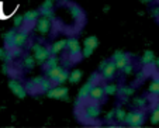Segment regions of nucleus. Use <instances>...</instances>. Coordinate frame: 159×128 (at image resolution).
Returning a JSON list of instances; mask_svg holds the SVG:
<instances>
[{
    "label": "nucleus",
    "mask_w": 159,
    "mask_h": 128,
    "mask_svg": "<svg viewBox=\"0 0 159 128\" xmlns=\"http://www.w3.org/2000/svg\"><path fill=\"white\" fill-rule=\"evenodd\" d=\"M45 68L47 69H51V68H54V66H58V59L57 58H51V59H48V61H45Z\"/></svg>",
    "instance_id": "f3484780"
},
{
    "label": "nucleus",
    "mask_w": 159,
    "mask_h": 128,
    "mask_svg": "<svg viewBox=\"0 0 159 128\" xmlns=\"http://www.w3.org/2000/svg\"><path fill=\"white\" fill-rule=\"evenodd\" d=\"M144 121V113L142 111H134L125 116V122L129 125H141Z\"/></svg>",
    "instance_id": "f03ea898"
},
{
    "label": "nucleus",
    "mask_w": 159,
    "mask_h": 128,
    "mask_svg": "<svg viewBox=\"0 0 159 128\" xmlns=\"http://www.w3.org/2000/svg\"><path fill=\"white\" fill-rule=\"evenodd\" d=\"M68 93V89L66 87H54V89H49L47 92V96L48 97H52V98H63Z\"/></svg>",
    "instance_id": "423d86ee"
},
{
    "label": "nucleus",
    "mask_w": 159,
    "mask_h": 128,
    "mask_svg": "<svg viewBox=\"0 0 159 128\" xmlns=\"http://www.w3.org/2000/svg\"><path fill=\"white\" fill-rule=\"evenodd\" d=\"M125 116H127L125 111L121 110V108H118V110L114 113V117L118 120V121H125Z\"/></svg>",
    "instance_id": "2eb2a0df"
},
{
    "label": "nucleus",
    "mask_w": 159,
    "mask_h": 128,
    "mask_svg": "<svg viewBox=\"0 0 159 128\" xmlns=\"http://www.w3.org/2000/svg\"><path fill=\"white\" fill-rule=\"evenodd\" d=\"M156 82H158V83H159V78H158V80H156Z\"/></svg>",
    "instance_id": "412c9836"
},
{
    "label": "nucleus",
    "mask_w": 159,
    "mask_h": 128,
    "mask_svg": "<svg viewBox=\"0 0 159 128\" xmlns=\"http://www.w3.org/2000/svg\"><path fill=\"white\" fill-rule=\"evenodd\" d=\"M65 44H66V41H59V42H55L54 45H52V49H51V52L52 54H58V52H61V51L63 49V47H65Z\"/></svg>",
    "instance_id": "f8f14e48"
},
{
    "label": "nucleus",
    "mask_w": 159,
    "mask_h": 128,
    "mask_svg": "<svg viewBox=\"0 0 159 128\" xmlns=\"http://www.w3.org/2000/svg\"><path fill=\"white\" fill-rule=\"evenodd\" d=\"M149 92L151 93H159V83L158 82H153L149 87Z\"/></svg>",
    "instance_id": "6ab92c4d"
},
{
    "label": "nucleus",
    "mask_w": 159,
    "mask_h": 128,
    "mask_svg": "<svg viewBox=\"0 0 159 128\" xmlns=\"http://www.w3.org/2000/svg\"><path fill=\"white\" fill-rule=\"evenodd\" d=\"M100 114V107L96 101L92 103V104L84 106V116L89 117V118H97Z\"/></svg>",
    "instance_id": "20e7f679"
},
{
    "label": "nucleus",
    "mask_w": 159,
    "mask_h": 128,
    "mask_svg": "<svg viewBox=\"0 0 159 128\" xmlns=\"http://www.w3.org/2000/svg\"><path fill=\"white\" fill-rule=\"evenodd\" d=\"M103 96H104V90H103V87L100 86L99 83L94 85V86L92 87V90H90V93H89V98L92 101H96V103L102 100Z\"/></svg>",
    "instance_id": "7ed1b4c3"
},
{
    "label": "nucleus",
    "mask_w": 159,
    "mask_h": 128,
    "mask_svg": "<svg viewBox=\"0 0 159 128\" xmlns=\"http://www.w3.org/2000/svg\"><path fill=\"white\" fill-rule=\"evenodd\" d=\"M27 38H28V34L24 33V31L14 34V38H13L11 47H14V48H21L23 45L25 44V42H27Z\"/></svg>",
    "instance_id": "39448f33"
},
{
    "label": "nucleus",
    "mask_w": 159,
    "mask_h": 128,
    "mask_svg": "<svg viewBox=\"0 0 159 128\" xmlns=\"http://www.w3.org/2000/svg\"><path fill=\"white\" fill-rule=\"evenodd\" d=\"M116 63L114 62H108L104 65V69L102 71V78L103 79H111L116 73Z\"/></svg>",
    "instance_id": "0eeeda50"
},
{
    "label": "nucleus",
    "mask_w": 159,
    "mask_h": 128,
    "mask_svg": "<svg viewBox=\"0 0 159 128\" xmlns=\"http://www.w3.org/2000/svg\"><path fill=\"white\" fill-rule=\"evenodd\" d=\"M80 78H82V72L80 71H75L72 73V76L69 78V80H70V83H76V82H78Z\"/></svg>",
    "instance_id": "dca6fc26"
},
{
    "label": "nucleus",
    "mask_w": 159,
    "mask_h": 128,
    "mask_svg": "<svg viewBox=\"0 0 159 128\" xmlns=\"http://www.w3.org/2000/svg\"><path fill=\"white\" fill-rule=\"evenodd\" d=\"M142 62L147 65V63H152L153 62V54L151 52V51H148V52H145L144 58H142Z\"/></svg>",
    "instance_id": "4468645a"
},
{
    "label": "nucleus",
    "mask_w": 159,
    "mask_h": 128,
    "mask_svg": "<svg viewBox=\"0 0 159 128\" xmlns=\"http://www.w3.org/2000/svg\"><path fill=\"white\" fill-rule=\"evenodd\" d=\"M158 108H159V104H158Z\"/></svg>",
    "instance_id": "4be33fe9"
},
{
    "label": "nucleus",
    "mask_w": 159,
    "mask_h": 128,
    "mask_svg": "<svg viewBox=\"0 0 159 128\" xmlns=\"http://www.w3.org/2000/svg\"><path fill=\"white\" fill-rule=\"evenodd\" d=\"M152 122H159V108H156L152 114Z\"/></svg>",
    "instance_id": "aec40b11"
},
{
    "label": "nucleus",
    "mask_w": 159,
    "mask_h": 128,
    "mask_svg": "<svg viewBox=\"0 0 159 128\" xmlns=\"http://www.w3.org/2000/svg\"><path fill=\"white\" fill-rule=\"evenodd\" d=\"M48 30H49V21L47 20V17H44L42 20H39V23H38V31L45 34Z\"/></svg>",
    "instance_id": "9d476101"
},
{
    "label": "nucleus",
    "mask_w": 159,
    "mask_h": 128,
    "mask_svg": "<svg viewBox=\"0 0 159 128\" xmlns=\"http://www.w3.org/2000/svg\"><path fill=\"white\" fill-rule=\"evenodd\" d=\"M103 90H104V94H108V96H113L117 93V85L116 83H108L106 86H103Z\"/></svg>",
    "instance_id": "9b49d317"
},
{
    "label": "nucleus",
    "mask_w": 159,
    "mask_h": 128,
    "mask_svg": "<svg viewBox=\"0 0 159 128\" xmlns=\"http://www.w3.org/2000/svg\"><path fill=\"white\" fill-rule=\"evenodd\" d=\"M84 45H86V48H90V49H94L97 45V39L94 38V37H89V38L84 41Z\"/></svg>",
    "instance_id": "ddd939ff"
},
{
    "label": "nucleus",
    "mask_w": 159,
    "mask_h": 128,
    "mask_svg": "<svg viewBox=\"0 0 159 128\" xmlns=\"http://www.w3.org/2000/svg\"><path fill=\"white\" fill-rule=\"evenodd\" d=\"M38 18V11H27L24 16H23V20H24V23H28V24H33L34 21Z\"/></svg>",
    "instance_id": "1a4fd4ad"
},
{
    "label": "nucleus",
    "mask_w": 159,
    "mask_h": 128,
    "mask_svg": "<svg viewBox=\"0 0 159 128\" xmlns=\"http://www.w3.org/2000/svg\"><path fill=\"white\" fill-rule=\"evenodd\" d=\"M34 63H35V59H34V58H31V57H27V58H25L24 65L27 66V68H33Z\"/></svg>",
    "instance_id": "a211bd4d"
},
{
    "label": "nucleus",
    "mask_w": 159,
    "mask_h": 128,
    "mask_svg": "<svg viewBox=\"0 0 159 128\" xmlns=\"http://www.w3.org/2000/svg\"><path fill=\"white\" fill-rule=\"evenodd\" d=\"M66 45H68V49H69V55L70 58H73V59H76V58L80 57V47H79V41L76 38H69L68 41H66Z\"/></svg>",
    "instance_id": "f257e3e1"
},
{
    "label": "nucleus",
    "mask_w": 159,
    "mask_h": 128,
    "mask_svg": "<svg viewBox=\"0 0 159 128\" xmlns=\"http://www.w3.org/2000/svg\"><path fill=\"white\" fill-rule=\"evenodd\" d=\"M9 86H10V89L13 90V93H14L16 96H18V97H24L25 96V89L23 87L21 83H18V82H16V80H11L9 83Z\"/></svg>",
    "instance_id": "6e6552de"
}]
</instances>
